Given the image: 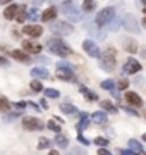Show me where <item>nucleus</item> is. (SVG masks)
Listing matches in <instances>:
<instances>
[{
    "instance_id": "obj_1",
    "label": "nucleus",
    "mask_w": 146,
    "mask_h": 155,
    "mask_svg": "<svg viewBox=\"0 0 146 155\" xmlns=\"http://www.w3.org/2000/svg\"><path fill=\"white\" fill-rule=\"evenodd\" d=\"M46 48L50 50L52 54L62 57V59H65V57H69L72 54V48L64 43V40H60V38H50L46 41Z\"/></svg>"
},
{
    "instance_id": "obj_2",
    "label": "nucleus",
    "mask_w": 146,
    "mask_h": 155,
    "mask_svg": "<svg viewBox=\"0 0 146 155\" xmlns=\"http://www.w3.org/2000/svg\"><path fill=\"white\" fill-rule=\"evenodd\" d=\"M100 67L103 69V71H113L115 69V64H117V52H115V48L113 47H108L103 54H100Z\"/></svg>"
},
{
    "instance_id": "obj_3",
    "label": "nucleus",
    "mask_w": 146,
    "mask_h": 155,
    "mask_svg": "<svg viewBox=\"0 0 146 155\" xmlns=\"http://www.w3.org/2000/svg\"><path fill=\"white\" fill-rule=\"evenodd\" d=\"M115 17L117 16H115V9H113V7H105V9H101L95 17L96 28H105V26H108Z\"/></svg>"
},
{
    "instance_id": "obj_4",
    "label": "nucleus",
    "mask_w": 146,
    "mask_h": 155,
    "mask_svg": "<svg viewBox=\"0 0 146 155\" xmlns=\"http://www.w3.org/2000/svg\"><path fill=\"white\" fill-rule=\"evenodd\" d=\"M52 33L53 35H59V36H65V35H71L74 31V28L71 26V22H65V21H57L50 26Z\"/></svg>"
},
{
    "instance_id": "obj_5",
    "label": "nucleus",
    "mask_w": 146,
    "mask_h": 155,
    "mask_svg": "<svg viewBox=\"0 0 146 155\" xmlns=\"http://www.w3.org/2000/svg\"><path fill=\"white\" fill-rule=\"evenodd\" d=\"M120 21H122V26H124V29H125V31H129V33H139L138 19H136L132 14H125Z\"/></svg>"
},
{
    "instance_id": "obj_6",
    "label": "nucleus",
    "mask_w": 146,
    "mask_h": 155,
    "mask_svg": "<svg viewBox=\"0 0 146 155\" xmlns=\"http://www.w3.org/2000/svg\"><path fill=\"white\" fill-rule=\"evenodd\" d=\"M143 67H141L139 61L134 59V57H129L127 61L124 62V67H122V72L124 74H138Z\"/></svg>"
},
{
    "instance_id": "obj_7",
    "label": "nucleus",
    "mask_w": 146,
    "mask_h": 155,
    "mask_svg": "<svg viewBox=\"0 0 146 155\" xmlns=\"http://www.w3.org/2000/svg\"><path fill=\"white\" fill-rule=\"evenodd\" d=\"M83 50H84L90 57H93V59H98L100 54H101L100 48H98V45H96L93 40H84V41H83Z\"/></svg>"
},
{
    "instance_id": "obj_8",
    "label": "nucleus",
    "mask_w": 146,
    "mask_h": 155,
    "mask_svg": "<svg viewBox=\"0 0 146 155\" xmlns=\"http://www.w3.org/2000/svg\"><path fill=\"white\" fill-rule=\"evenodd\" d=\"M23 126H24V129H28V131H40V129H43L41 121L36 119V117H24Z\"/></svg>"
},
{
    "instance_id": "obj_9",
    "label": "nucleus",
    "mask_w": 146,
    "mask_h": 155,
    "mask_svg": "<svg viewBox=\"0 0 146 155\" xmlns=\"http://www.w3.org/2000/svg\"><path fill=\"white\" fill-rule=\"evenodd\" d=\"M23 33L31 36V38H38V36L43 35V28L38 26V24H29V26H24L23 28Z\"/></svg>"
},
{
    "instance_id": "obj_10",
    "label": "nucleus",
    "mask_w": 146,
    "mask_h": 155,
    "mask_svg": "<svg viewBox=\"0 0 146 155\" xmlns=\"http://www.w3.org/2000/svg\"><path fill=\"white\" fill-rule=\"evenodd\" d=\"M23 48L28 52V54H40L41 52V45L34 40H24L23 41Z\"/></svg>"
},
{
    "instance_id": "obj_11",
    "label": "nucleus",
    "mask_w": 146,
    "mask_h": 155,
    "mask_svg": "<svg viewBox=\"0 0 146 155\" xmlns=\"http://www.w3.org/2000/svg\"><path fill=\"white\" fill-rule=\"evenodd\" d=\"M125 100H127V104H131V105H134V107L143 105V98L136 91H125Z\"/></svg>"
},
{
    "instance_id": "obj_12",
    "label": "nucleus",
    "mask_w": 146,
    "mask_h": 155,
    "mask_svg": "<svg viewBox=\"0 0 146 155\" xmlns=\"http://www.w3.org/2000/svg\"><path fill=\"white\" fill-rule=\"evenodd\" d=\"M31 76L40 78V79H46V78H50V72L46 71L45 67H33L31 69Z\"/></svg>"
},
{
    "instance_id": "obj_13",
    "label": "nucleus",
    "mask_w": 146,
    "mask_h": 155,
    "mask_svg": "<svg viewBox=\"0 0 146 155\" xmlns=\"http://www.w3.org/2000/svg\"><path fill=\"white\" fill-rule=\"evenodd\" d=\"M17 9H19V4H9L7 9L4 11V17L5 19H14L17 14Z\"/></svg>"
},
{
    "instance_id": "obj_14",
    "label": "nucleus",
    "mask_w": 146,
    "mask_h": 155,
    "mask_svg": "<svg viewBox=\"0 0 146 155\" xmlns=\"http://www.w3.org/2000/svg\"><path fill=\"white\" fill-rule=\"evenodd\" d=\"M55 17H57V9H55V7H48V9L41 14V21L48 22V21H53Z\"/></svg>"
},
{
    "instance_id": "obj_15",
    "label": "nucleus",
    "mask_w": 146,
    "mask_h": 155,
    "mask_svg": "<svg viewBox=\"0 0 146 155\" xmlns=\"http://www.w3.org/2000/svg\"><path fill=\"white\" fill-rule=\"evenodd\" d=\"M88 126H90V116H88L86 112H83V114H81V121L78 122V131H79V134H83V131H84Z\"/></svg>"
},
{
    "instance_id": "obj_16",
    "label": "nucleus",
    "mask_w": 146,
    "mask_h": 155,
    "mask_svg": "<svg viewBox=\"0 0 146 155\" xmlns=\"http://www.w3.org/2000/svg\"><path fill=\"white\" fill-rule=\"evenodd\" d=\"M57 78L62 81H74V71H64V69H57Z\"/></svg>"
},
{
    "instance_id": "obj_17",
    "label": "nucleus",
    "mask_w": 146,
    "mask_h": 155,
    "mask_svg": "<svg viewBox=\"0 0 146 155\" xmlns=\"http://www.w3.org/2000/svg\"><path fill=\"white\" fill-rule=\"evenodd\" d=\"M100 107L103 109L105 114H107V112H110V114H117V107L113 105L110 100H103V102H100Z\"/></svg>"
},
{
    "instance_id": "obj_18",
    "label": "nucleus",
    "mask_w": 146,
    "mask_h": 155,
    "mask_svg": "<svg viewBox=\"0 0 146 155\" xmlns=\"http://www.w3.org/2000/svg\"><path fill=\"white\" fill-rule=\"evenodd\" d=\"M79 91L84 95V98L90 100V102H96V100H98V95L93 93V91H91V90H88L86 86H79Z\"/></svg>"
},
{
    "instance_id": "obj_19",
    "label": "nucleus",
    "mask_w": 146,
    "mask_h": 155,
    "mask_svg": "<svg viewBox=\"0 0 146 155\" xmlns=\"http://www.w3.org/2000/svg\"><path fill=\"white\" fill-rule=\"evenodd\" d=\"M11 55L14 57L16 61H21V62H29L31 61L28 54H24V52H21V50H14V52H11Z\"/></svg>"
},
{
    "instance_id": "obj_20",
    "label": "nucleus",
    "mask_w": 146,
    "mask_h": 155,
    "mask_svg": "<svg viewBox=\"0 0 146 155\" xmlns=\"http://www.w3.org/2000/svg\"><path fill=\"white\" fill-rule=\"evenodd\" d=\"M91 119L96 122V124H105L107 122V114L103 110H98V112H95L93 116H91Z\"/></svg>"
},
{
    "instance_id": "obj_21",
    "label": "nucleus",
    "mask_w": 146,
    "mask_h": 155,
    "mask_svg": "<svg viewBox=\"0 0 146 155\" xmlns=\"http://www.w3.org/2000/svg\"><path fill=\"white\" fill-rule=\"evenodd\" d=\"M129 150H131V152H134V153L144 152V148H143L141 141H138V140H129Z\"/></svg>"
},
{
    "instance_id": "obj_22",
    "label": "nucleus",
    "mask_w": 146,
    "mask_h": 155,
    "mask_svg": "<svg viewBox=\"0 0 146 155\" xmlns=\"http://www.w3.org/2000/svg\"><path fill=\"white\" fill-rule=\"evenodd\" d=\"M26 16H28V11H26V7L24 5H19V9H17V14H16V19L17 22H24L26 21Z\"/></svg>"
},
{
    "instance_id": "obj_23",
    "label": "nucleus",
    "mask_w": 146,
    "mask_h": 155,
    "mask_svg": "<svg viewBox=\"0 0 146 155\" xmlns=\"http://www.w3.org/2000/svg\"><path fill=\"white\" fill-rule=\"evenodd\" d=\"M60 110H62V114H69V116H72V114H76V112H78V109H76L72 104H62Z\"/></svg>"
},
{
    "instance_id": "obj_24",
    "label": "nucleus",
    "mask_w": 146,
    "mask_h": 155,
    "mask_svg": "<svg viewBox=\"0 0 146 155\" xmlns=\"http://www.w3.org/2000/svg\"><path fill=\"white\" fill-rule=\"evenodd\" d=\"M55 143L59 145V147H60V148H65V147H67L69 145V140H67V136H64V134H57L55 136Z\"/></svg>"
},
{
    "instance_id": "obj_25",
    "label": "nucleus",
    "mask_w": 146,
    "mask_h": 155,
    "mask_svg": "<svg viewBox=\"0 0 146 155\" xmlns=\"http://www.w3.org/2000/svg\"><path fill=\"white\" fill-rule=\"evenodd\" d=\"M46 127H48V129H50V131H53V133H60V124H59V122L55 121V119H52V121H48L46 122Z\"/></svg>"
},
{
    "instance_id": "obj_26",
    "label": "nucleus",
    "mask_w": 146,
    "mask_h": 155,
    "mask_svg": "<svg viewBox=\"0 0 146 155\" xmlns=\"http://www.w3.org/2000/svg\"><path fill=\"white\" fill-rule=\"evenodd\" d=\"M43 93H45V97H48V98H59V97H60L59 90H55V88H46V90H43Z\"/></svg>"
},
{
    "instance_id": "obj_27",
    "label": "nucleus",
    "mask_w": 146,
    "mask_h": 155,
    "mask_svg": "<svg viewBox=\"0 0 146 155\" xmlns=\"http://www.w3.org/2000/svg\"><path fill=\"white\" fill-rule=\"evenodd\" d=\"M96 9V2H91V0H86L83 2V12H91Z\"/></svg>"
},
{
    "instance_id": "obj_28",
    "label": "nucleus",
    "mask_w": 146,
    "mask_h": 155,
    "mask_svg": "<svg viewBox=\"0 0 146 155\" xmlns=\"http://www.w3.org/2000/svg\"><path fill=\"white\" fill-rule=\"evenodd\" d=\"M90 35L91 36H96V38H100V40H103L105 36H107V31H100V28H91Z\"/></svg>"
},
{
    "instance_id": "obj_29",
    "label": "nucleus",
    "mask_w": 146,
    "mask_h": 155,
    "mask_svg": "<svg viewBox=\"0 0 146 155\" xmlns=\"http://www.w3.org/2000/svg\"><path fill=\"white\" fill-rule=\"evenodd\" d=\"M101 88L103 90H110V91H115V81H112V79H105V81H101Z\"/></svg>"
},
{
    "instance_id": "obj_30",
    "label": "nucleus",
    "mask_w": 146,
    "mask_h": 155,
    "mask_svg": "<svg viewBox=\"0 0 146 155\" xmlns=\"http://www.w3.org/2000/svg\"><path fill=\"white\" fill-rule=\"evenodd\" d=\"M17 117H19V112H7V114H4V122H12V121H16Z\"/></svg>"
},
{
    "instance_id": "obj_31",
    "label": "nucleus",
    "mask_w": 146,
    "mask_h": 155,
    "mask_svg": "<svg viewBox=\"0 0 146 155\" xmlns=\"http://www.w3.org/2000/svg\"><path fill=\"white\" fill-rule=\"evenodd\" d=\"M9 107H11V102L5 97H0V112H9Z\"/></svg>"
},
{
    "instance_id": "obj_32",
    "label": "nucleus",
    "mask_w": 146,
    "mask_h": 155,
    "mask_svg": "<svg viewBox=\"0 0 146 155\" xmlns=\"http://www.w3.org/2000/svg\"><path fill=\"white\" fill-rule=\"evenodd\" d=\"M57 69H64V71H74V66H72V64H69V62H65V61H60L59 64H57Z\"/></svg>"
},
{
    "instance_id": "obj_33",
    "label": "nucleus",
    "mask_w": 146,
    "mask_h": 155,
    "mask_svg": "<svg viewBox=\"0 0 146 155\" xmlns=\"http://www.w3.org/2000/svg\"><path fill=\"white\" fill-rule=\"evenodd\" d=\"M120 24H122V21H120L119 17H115V19L108 24V29H110V31H117V29L120 28Z\"/></svg>"
},
{
    "instance_id": "obj_34",
    "label": "nucleus",
    "mask_w": 146,
    "mask_h": 155,
    "mask_svg": "<svg viewBox=\"0 0 146 155\" xmlns=\"http://www.w3.org/2000/svg\"><path fill=\"white\" fill-rule=\"evenodd\" d=\"M95 145H98L100 148H105L108 145V138H101V136H96L95 138Z\"/></svg>"
},
{
    "instance_id": "obj_35",
    "label": "nucleus",
    "mask_w": 146,
    "mask_h": 155,
    "mask_svg": "<svg viewBox=\"0 0 146 155\" xmlns=\"http://www.w3.org/2000/svg\"><path fill=\"white\" fill-rule=\"evenodd\" d=\"M26 19H29V21H33V24H36V21H38V14H36V11H34V9L28 11V16H26Z\"/></svg>"
},
{
    "instance_id": "obj_36",
    "label": "nucleus",
    "mask_w": 146,
    "mask_h": 155,
    "mask_svg": "<svg viewBox=\"0 0 146 155\" xmlns=\"http://www.w3.org/2000/svg\"><path fill=\"white\" fill-rule=\"evenodd\" d=\"M29 86H31V90H33V91H43L41 81H36V79H34V81H31V84H29Z\"/></svg>"
},
{
    "instance_id": "obj_37",
    "label": "nucleus",
    "mask_w": 146,
    "mask_h": 155,
    "mask_svg": "<svg viewBox=\"0 0 146 155\" xmlns=\"http://www.w3.org/2000/svg\"><path fill=\"white\" fill-rule=\"evenodd\" d=\"M50 147V140H46V138H40V143H38V148L40 150H45Z\"/></svg>"
},
{
    "instance_id": "obj_38",
    "label": "nucleus",
    "mask_w": 146,
    "mask_h": 155,
    "mask_svg": "<svg viewBox=\"0 0 146 155\" xmlns=\"http://www.w3.org/2000/svg\"><path fill=\"white\" fill-rule=\"evenodd\" d=\"M125 40H127V41H125V48L129 50V52H136V50H138V47L134 45V41H132L131 38H125Z\"/></svg>"
},
{
    "instance_id": "obj_39",
    "label": "nucleus",
    "mask_w": 146,
    "mask_h": 155,
    "mask_svg": "<svg viewBox=\"0 0 146 155\" xmlns=\"http://www.w3.org/2000/svg\"><path fill=\"white\" fill-rule=\"evenodd\" d=\"M117 88H119V90H127V88H129V81H127V79L119 81V83H117Z\"/></svg>"
},
{
    "instance_id": "obj_40",
    "label": "nucleus",
    "mask_w": 146,
    "mask_h": 155,
    "mask_svg": "<svg viewBox=\"0 0 146 155\" xmlns=\"http://www.w3.org/2000/svg\"><path fill=\"white\" fill-rule=\"evenodd\" d=\"M12 105H14V107H16V109H17V110H23V109H24V107H26V105H28V102H16V104H12Z\"/></svg>"
},
{
    "instance_id": "obj_41",
    "label": "nucleus",
    "mask_w": 146,
    "mask_h": 155,
    "mask_svg": "<svg viewBox=\"0 0 146 155\" xmlns=\"http://www.w3.org/2000/svg\"><path fill=\"white\" fill-rule=\"evenodd\" d=\"M78 141H79V143H83V145H90V140H86L83 134H79V136H78Z\"/></svg>"
},
{
    "instance_id": "obj_42",
    "label": "nucleus",
    "mask_w": 146,
    "mask_h": 155,
    "mask_svg": "<svg viewBox=\"0 0 146 155\" xmlns=\"http://www.w3.org/2000/svg\"><path fill=\"white\" fill-rule=\"evenodd\" d=\"M98 155H113L110 150H107V148H100L98 150Z\"/></svg>"
},
{
    "instance_id": "obj_43",
    "label": "nucleus",
    "mask_w": 146,
    "mask_h": 155,
    "mask_svg": "<svg viewBox=\"0 0 146 155\" xmlns=\"http://www.w3.org/2000/svg\"><path fill=\"white\" fill-rule=\"evenodd\" d=\"M125 110L129 112V114H132V116H138V117H139V112L134 110V109H131V107H125Z\"/></svg>"
},
{
    "instance_id": "obj_44",
    "label": "nucleus",
    "mask_w": 146,
    "mask_h": 155,
    "mask_svg": "<svg viewBox=\"0 0 146 155\" xmlns=\"http://www.w3.org/2000/svg\"><path fill=\"white\" fill-rule=\"evenodd\" d=\"M0 66H9V61L5 57H0Z\"/></svg>"
},
{
    "instance_id": "obj_45",
    "label": "nucleus",
    "mask_w": 146,
    "mask_h": 155,
    "mask_svg": "<svg viewBox=\"0 0 146 155\" xmlns=\"http://www.w3.org/2000/svg\"><path fill=\"white\" fill-rule=\"evenodd\" d=\"M28 105H29V107H33L34 110H41V109H38V105H36L34 102H28Z\"/></svg>"
},
{
    "instance_id": "obj_46",
    "label": "nucleus",
    "mask_w": 146,
    "mask_h": 155,
    "mask_svg": "<svg viewBox=\"0 0 146 155\" xmlns=\"http://www.w3.org/2000/svg\"><path fill=\"white\" fill-rule=\"evenodd\" d=\"M81 153H84V150L81 152V150H74V152H71V155H81Z\"/></svg>"
},
{
    "instance_id": "obj_47",
    "label": "nucleus",
    "mask_w": 146,
    "mask_h": 155,
    "mask_svg": "<svg viewBox=\"0 0 146 155\" xmlns=\"http://www.w3.org/2000/svg\"><path fill=\"white\" fill-rule=\"evenodd\" d=\"M48 155H60V153H59L57 150H50V152H48Z\"/></svg>"
},
{
    "instance_id": "obj_48",
    "label": "nucleus",
    "mask_w": 146,
    "mask_h": 155,
    "mask_svg": "<svg viewBox=\"0 0 146 155\" xmlns=\"http://www.w3.org/2000/svg\"><path fill=\"white\" fill-rule=\"evenodd\" d=\"M40 105L43 107V109H46V100H41V102H40Z\"/></svg>"
},
{
    "instance_id": "obj_49",
    "label": "nucleus",
    "mask_w": 146,
    "mask_h": 155,
    "mask_svg": "<svg viewBox=\"0 0 146 155\" xmlns=\"http://www.w3.org/2000/svg\"><path fill=\"white\" fill-rule=\"evenodd\" d=\"M141 24H143V26H144V28H146V17H144V19H143V21H141Z\"/></svg>"
},
{
    "instance_id": "obj_50",
    "label": "nucleus",
    "mask_w": 146,
    "mask_h": 155,
    "mask_svg": "<svg viewBox=\"0 0 146 155\" xmlns=\"http://www.w3.org/2000/svg\"><path fill=\"white\" fill-rule=\"evenodd\" d=\"M143 141H146V133H144V134H143Z\"/></svg>"
},
{
    "instance_id": "obj_51",
    "label": "nucleus",
    "mask_w": 146,
    "mask_h": 155,
    "mask_svg": "<svg viewBox=\"0 0 146 155\" xmlns=\"http://www.w3.org/2000/svg\"><path fill=\"white\" fill-rule=\"evenodd\" d=\"M143 5H144V7H146V0H144V2H143Z\"/></svg>"
},
{
    "instance_id": "obj_52",
    "label": "nucleus",
    "mask_w": 146,
    "mask_h": 155,
    "mask_svg": "<svg viewBox=\"0 0 146 155\" xmlns=\"http://www.w3.org/2000/svg\"><path fill=\"white\" fill-rule=\"evenodd\" d=\"M143 12H144V14H146V7H144V11H143Z\"/></svg>"
}]
</instances>
